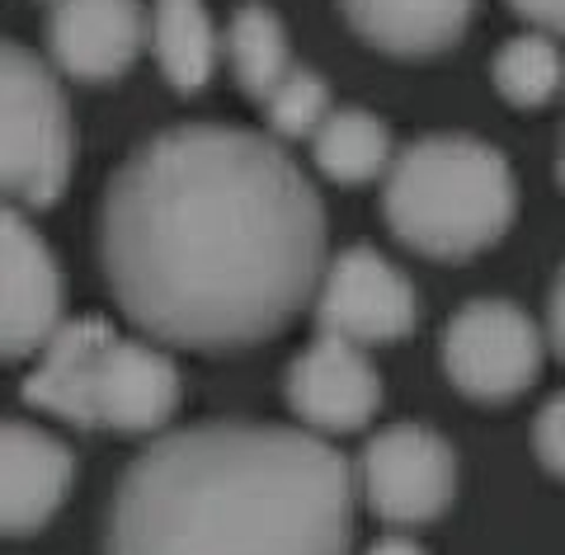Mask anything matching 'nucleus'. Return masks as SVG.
<instances>
[{
    "mask_svg": "<svg viewBox=\"0 0 565 555\" xmlns=\"http://www.w3.org/2000/svg\"><path fill=\"white\" fill-rule=\"evenodd\" d=\"M99 259L118 307L151 339L245 349L321 292L326 212L274 137L189 122L114 170Z\"/></svg>",
    "mask_w": 565,
    "mask_h": 555,
    "instance_id": "1",
    "label": "nucleus"
},
{
    "mask_svg": "<svg viewBox=\"0 0 565 555\" xmlns=\"http://www.w3.org/2000/svg\"><path fill=\"white\" fill-rule=\"evenodd\" d=\"M71 156V109L52 66L29 47H6L0 71V179L24 207H52L66 193Z\"/></svg>",
    "mask_w": 565,
    "mask_h": 555,
    "instance_id": "5",
    "label": "nucleus"
},
{
    "mask_svg": "<svg viewBox=\"0 0 565 555\" xmlns=\"http://www.w3.org/2000/svg\"><path fill=\"white\" fill-rule=\"evenodd\" d=\"M363 499L382 523L419 527L434 523L457 494V457L452 447L419 424H396L363 447L359 461Z\"/></svg>",
    "mask_w": 565,
    "mask_h": 555,
    "instance_id": "7",
    "label": "nucleus"
},
{
    "mask_svg": "<svg viewBox=\"0 0 565 555\" xmlns=\"http://www.w3.org/2000/svg\"><path fill=\"white\" fill-rule=\"evenodd\" d=\"M533 452L546 471L565 480V391L542 405V415L533 424Z\"/></svg>",
    "mask_w": 565,
    "mask_h": 555,
    "instance_id": "19",
    "label": "nucleus"
},
{
    "mask_svg": "<svg viewBox=\"0 0 565 555\" xmlns=\"http://www.w3.org/2000/svg\"><path fill=\"white\" fill-rule=\"evenodd\" d=\"M316 166H321L334 184H367L392 170V137L367 109H334L321 132L311 137Z\"/></svg>",
    "mask_w": 565,
    "mask_h": 555,
    "instance_id": "15",
    "label": "nucleus"
},
{
    "mask_svg": "<svg viewBox=\"0 0 565 555\" xmlns=\"http://www.w3.org/2000/svg\"><path fill=\"white\" fill-rule=\"evenodd\" d=\"M527 24H537L546 33H565V0H509Z\"/></svg>",
    "mask_w": 565,
    "mask_h": 555,
    "instance_id": "20",
    "label": "nucleus"
},
{
    "mask_svg": "<svg viewBox=\"0 0 565 555\" xmlns=\"http://www.w3.org/2000/svg\"><path fill=\"white\" fill-rule=\"evenodd\" d=\"M349 29L392 57H434L467 33L476 0H340Z\"/></svg>",
    "mask_w": 565,
    "mask_h": 555,
    "instance_id": "13",
    "label": "nucleus"
},
{
    "mask_svg": "<svg viewBox=\"0 0 565 555\" xmlns=\"http://www.w3.org/2000/svg\"><path fill=\"white\" fill-rule=\"evenodd\" d=\"M561 184H565V141H561Z\"/></svg>",
    "mask_w": 565,
    "mask_h": 555,
    "instance_id": "23",
    "label": "nucleus"
},
{
    "mask_svg": "<svg viewBox=\"0 0 565 555\" xmlns=\"http://www.w3.org/2000/svg\"><path fill=\"white\" fill-rule=\"evenodd\" d=\"M288 405L311 434H353L377 415L382 377L367 363L363 344H349L340 334H316L288 367Z\"/></svg>",
    "mask_w": 565,
    "mask_h": 555,
    "instance_id": "9",
    "label": "nucleus"
},
{
    "mask_svg": "<svg viewBox=\"0 0 565 555\" xmlns=\"http://www.w3.org/2000/svg\"><path fill=\"white\" fill-rule=\"evenodd\" d=\"M353 471L311 428L193 424L118 476L104 555H349Z\"/></svg>",
    "mask_w": 565,
    "mask_h": 555,
    "instance_id": "2",
    "label": "nucleus"
},
{
    "mask_svg": "<svg viewBox=\"0 0 565 555\" xmlns=\"http://www.w3.org/2000/svg\"><path fill=\"white\" fill-rule=\"evenodd\" d=\"M76 476L66 447L43 434L33 424H6V442H0V513H6L10 536L39 532L52 513L62 509V499Z\"/></svg>",
    "mask_w": 565,
    "mask_h": 555,
    "instance_id": "12",
    "label": "nucleus"
},
{
    "mask_svg": "<svg viewBox=\"0 0 565 555\" xmlns=\"http://www.w3.org/2000/svg\"><path fill=\"white\" fill-rule=\"evenodd\" d=\"M24 401L76 428L156 434L180 405V372L161 349L122 339L109 320H71L29 372Z\"/></svg>",
    "mask_w": 565,
    "mask_h": 555,
    "instance_id": "4",
    "label": "nucleus"
},
{
    "mask_svg": "<svg viewBox=\"0 0 565 555\" xmlns=\"http://www.w3.org/2000/svg\"><path fill=\"white\" fill-rule=\"evenodd\" d=\"M330 85L316 76L307 66H292L282 85L274 89L269 99H264V118H269V132L274 137H316L321 132V122L330 118Z\"/></svg>",
    "mask_w": 565,
    "mask_h": 555,
    "instance_id": "18",
    "label": "nucleus"
},
{
    "mask_svg": "<svg viewBox=\"0 0 565 555\" xmlns=\"http://www.w3.org/2000/svg\"><path fill=\"white\" fill-rule=\"evenodd\" d=\"M415 288L401 268L377 255L373 245L340 249L326 264L321 292H316V320L321 334H340L349 344H392L415 330Z\"/></svg>",
    "mask_w": 565,
    "mask_h": 555,
    "instance_id": "8",
    "label": "nucleus"
},
{
    "mask_svg": "<svg viewBox=\"0 0 565 555\" xmlns=\"http://www.w3.org/2000/svg\"><path fill=\"white\" fill-rule=\"evenodd\" d=\"M47 52L76 81H114L122 76L141 43L151 39V20L141 0H47Z\"/></svg>",
    "mask_w": 565,
    "mask_h": 555,
    "instance_id": "10",
    "label": "nucleus"
},
{
    "mask_svg": "<svg viewBox=\"0 0 565 555\" xmlns=\"http://www.w3.org/2000/svg\"><path fill=\"white\" fill-rule=\"evenodd\" d=\"M226 52H232V71L245 95H255L259 104L282 85V76L297 66L288 52V29L269 6H241L226 29Z\"/></svg>",
    "mask_w": 565,
    "mask_h": 555,
    "instance_id": "16",
    "label": "nucleus"
},
{
    "mask_svg": "<svg viewBox=\"0 0 565 555\" xmlns=\"http://www.w3.org/2000/svg\"><path fill=\"white\" fill-rule=\"evenodd\" d=\"M565 81V57L546 33H519L494 52V89L519 104V109H537L561 89Z\"/></svg>",
    "mask_w": 565,
    "mask_h": 555,
    "instance_id": "17",
    "label": "nucleus"
},
{
    "mask_svg": "<svg viewBox=\"0 0 565 555\" xmlns=\"http://www.w3.org/2000/svg\"><path fill=\"white\" fill-rule=\"evenodd\" d=\"M367 555H424L411 536H382V542L367 546Z\"/></svg>",
    "mask_w": 565,
    "mask_h": 555,
    "instance_id": "22",
    "label": "nucleus"
},
{
    "mask_svg": "<svg viewBox=\"0 0 565 555\" xmlns=\"http://www.w3.org/2000/svg\"><path fill=\"white\" fill-rule=\"evenodd\" d=\"M151 47L174 89H203L217 66V29L203 0H156L151 6Z\"/></svg>",
    "mask_w": 565,
    "mask_h": 555,
    "instance_id": "14",
    "label": "nucleus"
},
{
    "mask_svg": "<svg viewBox=\"0 0 565 555\" xmlns=\"http://www.w3.org/2000/svg\"><path fill=\"white\" fill-rule=\"evenodd\" d=\"M0 231H6V255H0V274H6V297H0L6 357H29L43 353L52 334L62 330V268L24 212L10 207Z\"/></svg>",
    "mask_w": 565,
    "mask_h": 555,
    "instance_id": "11",
    "label": "nucleus"
},
{
    "mask_svg": "<svg viewBox=\"0 0 565 555\" xmlns=\"http://www.w3.org/2000/svg\"><path fill=\"white\" fill-rule=\"evenodd\" d=\"M444 367L471 401H509L542 367V330L514 301H467L444 330Z\"/></svg>",
    "mask_w": 565,
    "mask_h": 555,
    "instance_id": "6",
    "label": "nucleus"
},
{
    "mask_svg": "<svg viewBox=\"0 0 565 555\" xmlns=\"http://www.w3.org/2000/svg\"><path fill=\"white\" fill-rule=\"evenodd\" d=\"M546 330H552V344L565 363V268L556 274V288H552V307H546Z\"/></svg>",
    "mask_w": 565,
    "mask_h": 555,
    "instance_id": "21",
    "label": "nucleus"
},
{
    "mask_svg": "<svg viewBox=\"0 0 565 555\" xmlns=\"http://www.w3.org/2000/svg\"><path fill=\"white\" fill-rule=\"evenodd\" d=\"M382 207L396 241L429 259H471L514 222L519 189L509 160L481 137L444 132L396 151Z\"/></svg>",
    "mask_w": 565,
    "mask_h": 555,
    "instance_id": "3",
    "label": "nucleus"
}]
</instances>
